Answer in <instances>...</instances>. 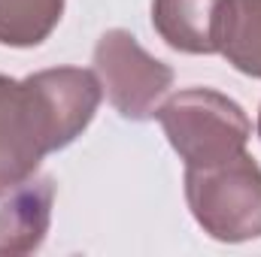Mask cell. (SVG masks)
I'll return each mask as SVG.
<instances>
[{
	"mask_svg": "<svg viewBox=\"0 0 261 257\" xmlns=\"http://www.w3.org/2000/svg\"><path fill=\"white\" fill-rule=\"evenodd\" d=\"M167 142L186 167H213L246 151L252 124L237 100L213 88L170 94L155 112Z\"/></svg>",
	"mask_w": 261,
	"mask_h": 257,
	"instance_id": "obj_1",
	"label": "cell"
},
{
	"mask_svg": "<svg viewBox=\"0 0 261 257\" xmlns=\"http://www.w3.org/2000/svg\"><path fill=\"white\" fill-rule=\"evenodd\" d=\"M186 200L216 242H249L261 236V167L237 154L213 167H186Z\"/></svg>",
	"mask_w": 261,
	"mask_h": 257,
	"instance_id": "obj_2",
	"label": "cell"
},
{
	"mask_svg": "<svg viewBox=\"0 0 261 257\" xmlns=\"http://www.w3.org/2000/svg\"><path fill=\"white\" fill-rule=\"evenodd\" d=\"M94 73L113 109L128 121H149L170 97L173 70L149 55L130 30L113 27L94 46Z\"/></svg>",
	"mask_w": 261,
	"mask_h": 257,
	"instance_id": "obj_3",
	"label": "cell"
},
{
	"mask_svg": "<svg viewBox=\"0 0 261 257\" xmlns=\"http://www.w3.org/2000/svg\"><path fill=\"white\" fill-rule=\"evenodd\" d=\"M52 151L58 142L37 88L28 79L0 76V200L31 182Z\"/></svg>",
	"mask_w": 261,
	"mask_h": 257,
	"instance_id": "obj_4",
	"label": "cell"
},
{
	"mask_svg": "<svg viewBox=\"0 0 261 257\" xmlns=\"http://www.w3.org/2000/svg\"><path fill=\"white\" fill-rule=\"evenodd\" d=\"M55 206V179L40 176L18 185L0 203V254H31L43 245Z\"/></svg>",
	"mask_w": 261,
	"mask_h": 257,
	"instance_id": "obj_5",
	"label": "cell"
},
{
	"mask_svg": "<svg viewBox=\"0 0 261 257\" xmlns=\"http://www.w3.org/2000/svg\"><path fill=\"white\" fill-rule=\"evenodd\" d=\"M222 0H152V27L186 55H216V21Z\"/></svg>",
	"mask_w": 261,
	"mask_h": 257,
	"instance_id": "obj_6",
	"label": "cell"
},
{
	"mask_svg": "<svg viewBox=\"0 0 261 257\" xmlns=\"http://www.w3.org/2000/svg\"><path fill=\"white\" fill-rule=\"evenodd\" d=\"M216 52L237 73L261 79V0H222Z\"/></svg>",
	"mask_w": 261,
	"mask_h": 257,
	"instance_id": "obj_7",
	"label": "cell"
},
{
	"mask_svg": "<svg viewBox=\"0 0 261 257\" xmlns=\"http://www.w3.org/2000/svg\"><path fill=\"white\" fill-rule=\"evenodd\" d=\"M64 0H0V46L31 49L52 37Z\"/></svg>",
	"mask_w": 261,
	"mask_h": 257,
	"instance_id": "obj_8",
	"label": "cell"
},
{
	"mask_svg": "<svg viewBox=\"0 0 261 257\" xmlns=\"http://www.w3.org/2000/svg\"><path fill=\"white\" fill-rule=\"evenodd\" d=\"M258 136H261V109H258Z\"/></svg>",
	"mask_w": 261,
	"mask_h": 257,
	"instance_id": "obj_9",
	"label": "cell"
}]
</instances>
